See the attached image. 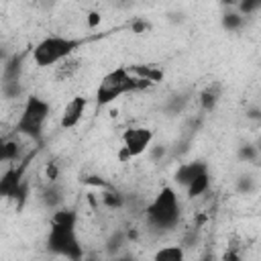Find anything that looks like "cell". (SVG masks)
Segmentation results:
<instances>
[{"label":"cell","instance_id":"cell-13","mask_svg":"<svg viewBox=\"0 0 261 261\" xmlns=\"http://www.w3.org/2000/svg\"><path fill=\"white\" fill-rule=\"evenodd\" d=\"M245 22H247V16H243L237 8H226L224 14H222V18H220L222 29L228 31V33H237V31H241V29L245 27Z\"/></svg>","mask_w":261,"mask_h":261},{"label":"cell","instance_id":"cell-15","mask_svg":"<svg viewBox=\"0 0 261 261\" xmlns=\"http://www.w3.org/2000/svg\"><path fill=\"white\" fill-rule=\"evenodd\" d=\"M80 63H82V59L75 57V55L63 59L61 63L55 65V69H57V71H55L57 77H59V80H69V77H73V75L77 73V69H80Z\"/></svg>","mask_w":261,"mask_h":261},{"label":"cell","instance_id":"cell-7","mask_svg":"<svg viewBox=\"0 0 261 261\" xmlns=\"http://www.w3.org/2000/svg\"><path fill=\"white\" fill-rule=\"evenodd\" d=\"M22 137H18L16 133L10 135V137H4L0 135V165H14V163H20L22 159H27L31 153H27L22 141Z\"/></svg>","mask_w":261,"mask_h":261},{"label":"cell","instance_id":"cell-25","mask_svg":"<svg viewBox=\"0 0 261 261\" xmlns=\"http://www.w3.org/2000/svg\"><path fill=\"white\" fill-rule=\"evenodd\" d=\"M98 22H100V14H98V12H90V14H88V24H90V27H96Z\"/></svg>","mask_w":261,"mask_h":261},{"label":"cell","instance_id":"cell-24","mask_svg":"<svg viewBox=\"0 0 261 261\" xmlns=\"http://www.w3.org/2000/svg\"><path fill=\"white\" fill-rule=\"evenodd\" d=\"M259 116H261L259 106H251V108L247 110V118H251V120H259Z\"/></svg>","mask_w":261,"mask_h":261},{"label":"cell","instance_id":"cell-1","mask_svg":"<svg viewBox=\"0 0 261 261\" xmlns=\"http://www.w3.org/2000/svg\"><path fill=\"white\" fill-rule=\"evenodd\" d=\"M77 212L61 206L57 210L51 212V228H49V237H47V245L53 253L69 257V259H77L82 257V245L77 241Z\"/></svg>","mask_w":261,"mask_h":261},{"label":"cell","instance_id":"cell-21","mask_svg":"<svg viewBox=\"0 0 261 261\" xmlns=\"http://www.w3.org/2000/svg\"><path fill=\"white\" fill-rule=\"evenodd\" d=\"M145 153L149 155V159H151L153 163H159V161H163V159H165V155H167V147H165V145H161V143H155V141H153Z\"/></svg>","mask_w":261,"mask_h":261},{"label":"cell","instance_id":"cell-10","mask_svg":"<svg viewBox=\"0 0 261 261\" xmlns=\"http://www.w3.org/2000/svg\"><path fill=\"white\" fill-rule=\"evenodd\" d=\"M222 84L220 82H210V84H206L202 90H200V94H198V106H200V110L202 112H212V110H216V106H218V102H220V98H222Z\"/></svg>","mask_w":261,"mask_h":261},{"label":"cell","instance_id":"cell-19","mask_svg":"<svg viewBox=\"0 0 261 261\" xmlns=\"http://www.w3.org/2000/svg\"><path fill=\"white\" fill-rule=\"evenodd\" d=\"M190 104V94L181 92V94H173L171 98H167L165 102V110L169 114H181L186 110V106Z\"/></svg>","mask_w":261,"mask_h":261},{"label":"cell","instance_id":"cell-14","mask_svg":"<svg viewBox=\"0 0 261 261\" xmlns=\"http://www.w3.org/2000/svg\"><path fill=\"white\" fill-rule=\"evenodd\" d=\"M128 69H130L137 77L149 82L151 86H155V84H159V82L163 80V71H161L157 65H133V67H128Z\"/></svg>","mask_w":261,"mask_h":261},{"label":"cell","instance_id":"cell-8","mask_svg":"<svg viewBox=\"0 0 261 261\" xmlns=\"http://www.w3.org/2000/svg\"><path fill=\"white\" fill-rule=\"evenodd\" d=\"M86 110H88V98H86V96H73V98L63 106V110H61V120H59L61 128H65V130L75 128V126L82 122Z\"/></svg>","mask_w":261,"mask_h":261},{"label":"cell","instance_id":"cell-11","mask_svg":"<svg viewBox=\"0 0 261 261\" xmlns=\"http://www.w3.org/2000/svg\"><path fill=\"white\" fill-rule=\"evenodd\" d=\"M206 169H208V165H206L204 161H188V163H179V167L175 169L173 179H175V184H179L181 188H186L198 173H202V171H206Z\"/></svg>","mask_w":261,"mask_h":261},{"label":"cell","instance_id":"cell-17","mask_svg":"<svg viewBox=\"0 0 261 261\" xmlns=\"http://www.w3.org/2000/svg\"><path fill=\"white\" fill-rule=\"evenodd\" d=\"M157 261H179L186 257V249L181 245H165L161 247L155 255H153Z\"/></svg>","mask_w":261,"mask_h":261},{"label":"cell","instance_id":"cell-5","mask_svg":"<svg viewBox=\"0 0 261 261\" xmlns=\"http://www.w3.org/2000/svg\"><path fill=\"white\" fill-rule=\"evenodd\" d=\"M147 88H151L149 82L137 77L128 67L120 65V67H114L112 71H108L100 80L94 98H96V104L104 108V106L112 104L114 100H118L124 94H135V92H141V90H147Z\"/></svg>","mask_w":261,"mask_h":261},{"label":"cell","instance_id":"cell-18","mask_svg":"<svg viewBox=\"0 0 261 261\" xmlns=\"http://www.w3.org/2000/svg\"><path fill=\"white\" fill-rule=\"evenodd\" d=\"M237 157H239L241 163H253V165H257V161H259V147L255 143H243L237 149Z\"/></svg>","mask_w":261,"mask_h":261},{"label":"cell","instance_id":"cell-12","mask_svg":"<svg viewBox=\"0 0 261 261\" xmlns=\"http://www.w3.org/2000/svg\"><path fill=\"white\" fill-rule=\"evenodd\" d=\"M210 184H212V179H210V169H206V171H202V173H198L184 190H186V196L188 198H200V196H204L208 190H210Z\"/></svg>","mask_w":261,"mask_h":261},{"label":"cell","instance_id":"cell-4","mask_svg":"<svg viewBox=\"0 0 261 261\" xmlns=\"http://www.w3.org/2000/svg\"><path fill=\"white\" fill-rule=\"evenodd\" d=\"M86 37H67V35H47L29 51L37 67H55L63 59L71 57L86 45Z\"/></svg>","mask_w":261,"mask_h":261},{"label":"cell","instance_id":"cell-23","mask_svg":"<svg viewBox=\"0 0 261 261\" xmlns=\"http://www.w3.org/2000/svg\"><path fill=\"white\" fill-rule=\"evenodd\" d=\"M45 177H47V181H55V179L59 177V167H57V163H47V167H45Z\"/></svg>","mask_w":261,"mask_h":261},{"label":"cell","instance_id":"cell-26","mask_svg":"<svg viewBox=\"0 0 261 261\" xmlns=\"http://www.w3.org/2000/svg\"><path fill=\"white\" fill-rule=\"evenodd\" d=\"M39 2H41L45 8H49V6H53V4H55V0H39Z\"/></svg>","mask_w":261,"mask_h":261},{"label":"cell","instance_id":"cell-3","mask_svg":"<svg viewBox=\"0 0 261 261\" xmlns=\"http://www.w3.org/2000/svg\"><path fill=\"white\" fill-rule=\"evenodd\" d=\"M49 116H51V104L45 98L31 94L24 98V102L20 106L18 118L14 122V133L35 145H41Z\"/></svg>","mask_w":261,"mask_h":261},{"label":"cell","instance_id":"cell-9","mask_svg":"<svg viewBox=\"0 0 261 261\" xmlns=\"http://www.w3.org/2000/svg\"><path fill=\"white\" fill-rule=\"evenodd\" d=\"M39 200L45 208H49L51 212L65 206V190L63 186L55 179V181H47L41 190H39Z\"/></svg>","mask_w":261,"mask_h":261},{"label":"cell","instance_id":"cell-2","mask_svg":"<svg viewBox=\"0 0 261 261\" xmlns=\"http://www.w3.org/2000/svg\"><path fill=\"white\" fill-rule=\"evenodd\" d=\"M145 220L147 226L157 232H167L177 228L181 220V202L173 188L165 186L159 190V194L145 204Z\"/></svg>","mask_w":261,"mask_h":261},{"label":"cell","instance_id":"cell-22","mask_svg":"<svg viewBox=\"0 0 261 261\" xmlns=\"http://www.w3.org/2000/svg\"><path fill=\"white\" fill-rule=\"evenodd\" d=\"M128 27H130V31H133V33H137V35H143V33H147V31L151 29V24H149V20H145V18H141V16H137V18H133Z\"/></svg>","mask_w":261,"mask_h":261},{"label":"cell","instance_id":"cell-6","mask_svg":"<svg viewBox=\"0 0 261 261\" xmlns=\"http://www.w3.org/2000/svg\"><path fill=\"white\" fill-rule=\"evenodd\" d=\"M120 141H122V147L118 157L120 161H130L135 157H141L149 149V145L155 141V133L149 126H128L122 133Z\"/></svg>","mask_w":261,"mask_h":261},{"label":"cell","instance_id":"cell-16","mask_svg":"<svg viewBox=\"0 0 261 261\" xmlns=\"http://www.w3.org/2000/svg\"><path fill=\"white\" fill-rule=\"evenodd\" d=\"M257 188H259L257 177H255L253 173H249V171L241 173V175L237 177V181H234V190H237L241 196H251V194L257 192Z\"/></svg>","mask_w":261,"mask_h":261},{"label":"cell","instance_id":"cell-20","mask_svg":"<svg viewBox=\"0 0 261 261\" xmlns=\"http://www.w3.org/2000/svg\"><path fill=\"white\" fill-rule=\"evenodd\" d=\"M261 8V0H239L237 2V10L243 16H255Z\"/></svg>","mask_w":261,"mask_h":261}]
</instances>
